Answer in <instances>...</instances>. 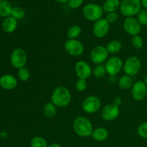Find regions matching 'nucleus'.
<instances>
[{
	"instance_id": "nucleus-11",
	"label": "nucleus",
	"mask_w": 147,
	"mask_h": 147,
	"mask_svg": "<svg viewBox=\"0 0 147 147\" xmlns=\"http://www.w3.org/2000/svg\"><path fill=\"white\" fill-rule=\"evenodd\" d=\"M123 30L131 36L137 35L142 31V25L134 17H126L123 23Z\"/></svg>"
},
{
	"instance_id": "nucleus-21",
	"label": "nucleus",
	"mask_w": 147,
	"mask_h": 147,
	"mask_svg": "<svg viewBox=\"0 0 147 147\" xmlns=\"http://www.w3.org/2000/svg\"><path fill=\"white\" fill-rule=\"evenodd\" d=\"M118 84L119 86L123 90H128V89L131 88L133 86V80H132V77L124 75L122 76L118 80Z\"/></svg>"
},
{
	"instance_id": "nucleus-2",
	"label": "nucleus",
	"mask_w": 147,
	"mask_h": 147,
	"mask_svg": "<svg viewBox=\"0 0 147 147\" xmlns=\"http://www.w3.org/2000/svg\"><path fill=\"white\" fill-rule=\"evenodd\" d=\"M75 133L80 137L86 138L91 136L93 133V124L86 116H79L75 119L73 123Z\"/></svg>"
},
{
	"instance_id": "nucleus-22",
	"label": "nucleus",
	"mask_w": 147,
	"mask_h": 147,
	"mask_svg": "<svg viewBox=\"0 0 147 147\" xmlns=\"http://www.w3.org/2000/svg\"><path fill=\"white\" fill-rule=\"evenodd\" d=\"M106 47L109 53L115 54V53H119L121 50L122 43L121 42L118 40H113L108 43Z\"/></svg>"
},
{
	"instance_id": "nucleus-33",
	"label": "nucleus",
	"mask_w": 147,
	"mask_h": 147,
	"mask_svg": "<svg viewBox=\"0 0 147 147\" xmlns=\"http://www.w3.org/2000/svg\"><path fill=\"white\" fill-rule=\"evenodd\" d=\"M84 0H68L67 1V5L70 9H76L79 8L83 4Z\"/></svg>"
},
{
	"instance_id": "nucleus-5",
	"label": "nucleus",
	"mask_w": 147,
	"mask_h": 147,
	"mask_svg": "<svg viewBox=\"0 0 147 147\" xmlns=\"http://www.w3.org/2000/svg\"><path fill=\"white\" fill-rule=\"evenodd\" d=\"M142 68V61L136 56H131L123 63V70L125 75L134 77L140 71Z\"/></svg>"
},
{
	"instance_id": "nucleus-14",
	"label": "nucleus",
	"mask_w": 147,
	"mask_h": 147,
	"mask_svg": "<svg viewBox=\"0 0 147 147\" xmlns=\"http://www.w3.org/2000/svg\"><path fill=\"white\" fill-rule=\"evenodd\" d=\"M110 29V24L104 18H101L94 23L93 33L97 38H103L107 35Z\"/></svg>"
},
{
	"instance_id": "nucleus-18",
	"label": "nucleus",
	"mask_w": 147,
	"mask_h": 147,
	"mask_svg": "<svg viewBox=\"0 0 147 147\" xmlns=\"http://www.w3.org/2000/svg\"><path fill=\"white\" fill-rule=\"evenodd\" d=\"M109 130L106 128L98 127L93 131L91 136L94 140L97 142H103L109 137Z\"/></svg>"
},
{
	"instance_id": "nucleus-26",
	"label": "nucleus",
	"mask_w": 147,
	"mask_h": 147,
	"mask_svg": "<svg viewBox=\"0 0 147 147\" xmlns=\"http://www.w3.org/2000/svg\"><path fill=\"white\" fill-rule=\"evenodd\" d=\"M106 73H107V72H106V67L103 64L97 65L93 70V76L96 78H98L103 77Z\"/></svg>"
},
{
	"instance_id": "nucleus-17",
	"label": "nucleus",
	"mask_w": 147,
	"mask_h": 147,
	"mask_svg": "<svg viewBox=\"0 0 147 147\" xmlns=\"http://www.w3.org/2000/svg\"><path fill=\"white\" fill-rule=\"evenodd\" d=\"M2 30L7 33H12L17 27V20L12 17H6L1 24Z\"/></svg>"
},
{
	"instance_id": "nucleus-7",
	"label": "nucleus",
	"mask_w": 147,
	"mask_h": 147,
	"mask_svg": "<svg viewBox=\"0 0 147 147\" xmlns=\"http://www.w3.org/2000/svg\"><path fill=\"white\" fill-rule=\"evenodd\" d=\"M109 52L106 47L97 45L93 47L90 53V60L94 64L100 65L107 61L109 57Z\"/></svg>"
},
{
	"instance_id": "nucleus-28",
	"label": "nucleus",
	"mask_w": 147,
	"mask_h": 147,
	"mask_svg": "<svg viewBox=\"0 0 147 147\" xmlns=\"http://www.w3.org/2000/svg\"><path fill=\"white\" fill-rule=\"evenodd\" d=\"M18 77L20 80L22 81L26 82L30 79V72L27 67H24L19 69L18 70Z\"/></svg>"
},
{
	"instance_id": "nucleus-35",
	"label": "nucleus",
	"mask_w": 147,
	"mask_h": 147,
	"mask_svg": "<svg viewBox=\"0 0 147 147\" xmlns=\"http://www.w3.org/2000/svg\"><path fill=\"white\" fill-rule=\"evenodd\" d=\"M122 103V99L120 97H116L115 98L114 100H113V104H115L116 106H119Z\"/></svg>"
},
{
	"instance_id": "nucleus-16",
	"label": "nucleus",
	"mask_w": 147,
	"mask_h": 147,
	"mask_svg": "<svg viewBox=\"0 0 147 147\" xmlns=\"http://www.w3.org/2000/svg\"><path fill=\"white\" fill-rule=\"evenodd\" d=\"M17 86V80L14 76L6 74L0 78V86L5 90H13Z\"/></svg>"
},
{
	"instance_id": "nucleus-39",
	"label": "nucleus",
	"mask_w": 147,
	"mask_h": 147,
	"mask_svg": "<svg viewBox=\"0 0 147 147\" xmlns=\"http://www.w3.org/2000/svg\"><path fill=\"white\" fill-rule=\"evenodd\" d=\"M144 83H146V85L147 86V76L145 77V78H144Z\"/></svg>"
},
{
	"instance_id": "nucleus-24",
	"label": "nucleus",
	"mask_w": 147,
	"mask_h": 147,
	"mask_svg": "<svg viewBox=\"0 0 147 147\" xmlns=\"http://www.w3.org/2000/svg\"><path fill=\"white\" fill-rule=\"evenodd\" d=\"M56 106L53 103H47L45 105L43 109V113L47 118H53L57 113Z\"/></svg>"
},
{
	"instance_id": "nucleus-31",
	"label": "nucleus",
	"mask_w": 147,
	"mask_h": 147,
	"mask_svg": "<svg viewBox=\"0 0 147 147\" xmlns=\"http://www.w3.org/2000/svg\"><path fill=\"white\" fill-rule=\"evenodd\" d=\"M137 20L142 26L147 25V10L142 9L137 14Z\"/></svg>"
},
{
	"instance_id": "nucleus-8",
	"label": "nucleus",
	"mask_w": 147,
	"mask_h": 147,
	"mask_svg": "<svg viewBox=\"0 0 147 147\" xmlns=\"http://www.w3.org/2000/svg\"><path fill=\"white\" fill-rule=\"evenodd\" d=\"M11 65L17 69L25 66L27 62V55L25 50L22 48H16L12 51L10 57Z\"/></svg>"
},
{
	"instance_id": "nucleus-36",
	"label": "nucleus",
	"mask_w": 147,
	"mask_h": 147,
	"mask_svg": "<svg viewBox=\"0 0 147 147\" xmlns=\"http://www.w3.org/2000/svg\"><path fill=\"white\" fill-rule=\"evenodd\" d=\"M141 2H142V7L147 10V0H141Z\"/></svg>"
},
{
	"instance_id": "nucleus-6",
	"label": "nucleus",
	"mask_w": 147,
	"mask_h": 147,
	"mask_svg": "<svg viewBox=\"0 0 147 147\" xmlns=\"http://www.w3.org/2000/svg\"><path fill=\"white\" fill-rule=\"evenodd\" d=\"M101 107V100L96 96H89L83 100L82 109L88 114H93L98 111Z\"/></svg>"
},
{
	"instance_id": "nucleus-19",
	"label": "nucleus",
	"mask_w": 147,
	"mask_h": 147,
	"mask_svg": "<svg viewBox=\"0 0 147 147\" xmlns=\"http://www.w3.org/2000/svg\"><path fill=\"white\" fill-rule=\"evenodd\" d=\"M120 4L119 0H106L102 7L105 12H115L118 9L120 8Z\"/></svg>"
},
{
	"instance_id": "nucleus-34",
	"label": "nucleus",
	"mask_w": 147,
	"mask_h": 147,
	"mask_svg": "<svg viewBox=\"0 0 147 147\" xmlns=\"http://www.w3.org/2000/svg\"><path fill=\"white\" fill-rule=\"evenodd\" d=\"M105 19L107 20V22L109 24H113V23L117 22L118 19H119V15H118V14L116 11L115 12L108 13L107 15H106V17Z\"/></svg>"
},
{
	"instance_id": "nucleus-4",
	"label": "nucleus",
	"mask_w": 147,
	"mask_h": 147,
	"mask_svg": "<svg viewBox=\"0 0 147 147\" xmlns=\"http://www.w3.org/2000/svg\"><path fill=\"white\" fill-rule=\"evenodd\" d=\"M83 15L87 20L90 22H94L99 20L102 18L103 14V7L98 4L89 3L83 7Z\"/></svg>"
},
{
	"instance_id": "nucleus-10",
	"label": "nucleus",
	"mask_w": 147,
	"mask_h": 147,
	"mask_svg": "<svg viewBox=\"0 0 147 147\" xmlns=\"http://www.w3.org/2000/svg\"><path fill=\"white\" fill-rule=\"evenodd\" d=\"M123 62L118 56L111 57L107 60L105 64L106 72L110 76H116L123 69Z\"/></svg>"
},
{
	"instance_id": "nucleus-20",
	"label": "nucleus",
	"mask_w": 147,
	"mask_h": 147,
	"mask_svg": "<svg viewBox=\"0 0 147 147\" xmlns=\"http://www.w3.org/2000/svg\"><path fill=\"white\" fill-rule=\"evenodd\" d=\"M11 9L12 7L7 0H0V17L5 18L9 17Z\"/></svg>"
},
{
	"instance_id": "nucleus-32",
	"label": "nucleus",
	"mask_w": 147,
	"mask_h": 147,
	"mask_svg": "<svg viewBox=\"0 0 147 147\" xmlns=\"http://www.w3.org/2000/svg\"><path fill=\"white\" fill-rule=\"evenodd\" d=\"M76 89L78 92H83L86 90L88 87V83L85 79L78 78L76 83Z\"/></svg>"
},
{
	"instance_id": "nucleus-1",
	"label": "nucleus",
	"mask_w": 147,
	"mask_h": 147,
	"mask_svg": "<svg viewBox=\"0 0 147 147\" xmlns=\"http://www.w3.org/2000/svg\"><path fill=\"white\" fill-rule=\"evenodd\" d=\"M71 99V93L65 86H58L53 90L51 95V103L58 108H63L68 106Z\"/></svg>"
},
{
	"instance_id": "nucleus-3",
	"label": "nucleus",
	"mask_w": 147,
	"mask_h": 147,
	"mask_svg": "<svg viewBox=\"0 0 147 147\" xmlns=\"http://www.w3.org/2000/svg\"><path fill=\"white\" fill-rule=\"evenodd\" d=\"M142 7L141 0H121L120 11L124 17H132L139 14Z\"/></svg>"
},
{
	"instance_id": "nucleus-25",
	"label": "nucleus",
	"mask_w": 147,
	"mask_h": 147,
	"mask_svg": "<svg viewBox=\"0 0 147 147\" xmlns=\"http://www.w3.org/2000/svg\"><path fill=\"white\" fill-rule=\"evenodd\" d=\"M30 146L31 147H47V141L42 136H36L31 139L30 142Z\"/></svg>"
},
{
	"instance_id": "nucleus-30",
	"label": "nucleus",
	"mask_w": 147,
	"mask_h": 147,
	"mask_svg": "<svg viewBox=\"0 0 147 147\" xmlns=\"http://www.w3.org/2000/svg\"><path fill=\"white\" fill-rule=\"evenodd\" d=\"M137 134L142 139H147V121L139 125L137 129Z\"/></svg>"
},
{
	"instance_id": "nucleus-9",
	"label": "nucleus",
	"mask_w": 147,
	"mask_h": 147,
	"mask_svg": "<svg viewBox=\"0 0 147 147\" xmlns=\"http://www.w3.org/2000/svg\"><path fill=\"white\" fill-rule=\"evenodd\" d=\"M64 48L67 54L74 57L81 55L85 50V47L81 42L78 40L70 39L65 42Z\"/></svg>"
},
{
	"instance_id": "nucleus-29",
	"label": "nucleus",
	"mask_w": 147,
	"mask_h": 147,
	"mask_svg": "<svg viewBox=\"0 0 147 147\" xmlns=\"http://www.w3.org/2000/svg\"><path fill=\"white\" fill-rule=\"evenodd\" d=\"M24 11L21 8V7H16L12 8L11 12V17H14L16 20H21L24 17Z\"/></svg>"
},
{
	"instance_id": "nucleus-27",
	"label": "nucleus",
	"mask_w": 147,
	"mask_h": 147,
	"mask_svg": "<svg viewBox=\"0 0 147 147\" xmlns=\"http://www.w3.org/2000/svg\"><path fill=\"white\" fill-rule=\"evenodd\" d=\"M131 45L132 46H133L134 48L136 49V50H139V49L142 48L144 45L143 38H142L139 34L132 36L131 40Z\"/></svg>"
},
{
	"instance_id": "nucleus-38",
	"label": "nucleus",
	"mask_w": 147,
	"mask_h": 147,
	"mask_svg": "<svg viewBox=\"0 0 147 147\" xmlns=\"http://www.w3.org/2000/svg\"><path fill=\"white\" fill-rule=\"evenodd\" d=\"M56 1H57V2H59V3H67V1H68V0H55Z\"/></svg>"
},
{
	"instance_id": "nucleus-23",
	"label": "nucleus",
	"mask_w": 147,
	"mask_h": 147,
	"mask_svg": "<svg viewBox=\"0 0 147 147\" xmlns=\"http://www.w3.org/2000/svg\"><path fill=\"white\" fill-rule=\"evenodd\" d=\"M82 29L79 25H73L67 32V37L70 40H76L81 34Z\"/></svg>"
},
{
	"instance_id": "nucleus-12",
	"label": "nucleus",
	"mask_w": 147,
	"mask_h": 147,
	"mask_svg": "<svg viewBox=\"0 0 147 147\" xmlns=\"http://www.w3.org/2000/svg\"><path fill=\"white\" fill-rule=\"evenodd\" d=\"M131 96L134 100L141 101L146 98L147 95V86L144 81L137 80L135 82L131 88Z\"/></svg>"
},
{
	"instance_id": "nucleus-13",
	"label": "nucleus",
	"mask_w": 147,
	"mask_h": 147,
	"mask_svg": "<svg viewBox=\"0 0 147 147\" xmlns=\"http://www.w3.org/2000/svg\"><path fill=\"white\" fill-rule=\"evenodd\" d=\"M75 73L76 76L80 79L89 78L93 74V70L90 65L84 60H79L75 65Z\"/></svg>"
},
{
	"instance_id": "nucleus-37",
	"label": "nucleus",
	"mask_w": 147,
	"mask_h": 147,
	"mask_svg": "<svg viewBox=\"0 0 147 147\" xmlns=\"http://www.w3.org/2000/svg\"><path fill=\"white\" fill-rule=\"evenodd\" d=\"M47 147H62L61 145L60 144H57V143H53L51 144L48 145Z\"/></svg>"
},
{
	"instance_id": "nucleus-15",
	"label": "nucleus",
	"mask_w": 147,
	"mask_h": 147,
	"mask_svg": "<svg viewBox=\"0 0 147 147\" xmlns=\"http://www.w3.org/2000/svg\"><path fill=\"white\" fill-rule=\"evenodd\" d=\"M120 109L119 106L113 103L107 104L101 111V117L106 121H113L119 117Z\"/></svg>"
}]
</instances>
